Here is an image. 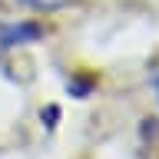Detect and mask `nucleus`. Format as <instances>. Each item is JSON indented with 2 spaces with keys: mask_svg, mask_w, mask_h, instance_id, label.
<instances>
[{
  "mask_svg": "<svg viewBox=\"0 0 159 159\" xmlns=\"http://www.w3.org/2000/svg\"><path fill=\"white\" fill-rule=\"evenodd\" d=\"M20 3H27L33 10H60V7H66L70 0H20Z\"/></svg>",
  "mask_w": 159,
  "mask_h": 159,
  "instance_id": "f257e3e1",
  "label": "nucleus"
},
{
  "mask_svg": "<svg viewBox=\"0 0 159 159\" xmlns=\"http://www.w3.org/2000/svg\"><path fill=\"white\" fill-rule=\"evenodd\" d=\"M43 113H47V116H43V119H47V126L53 123V119H60V106H47Z\"/></svg>",
  "mask_w": 159,
  "mask_h": 159,
  "instance_id": "f03ea898",
  "label": "nucleus"
},
{
  "mask_svg": "<svg viewBox=\"0 0 159 159\" xmlns=\"http://www.w3.org/2000/svg\"><path fill=\"white\" fill-rule=\"evenodd\" d=\"M152 83H156V96H159V76H156V80H152Z\"/></svg>",
  "mask_w": 159,
  "mask_h": 159,
  "instance_id": "7ed1b4c3",
  "label": "nucleus"
}]
</instances>
